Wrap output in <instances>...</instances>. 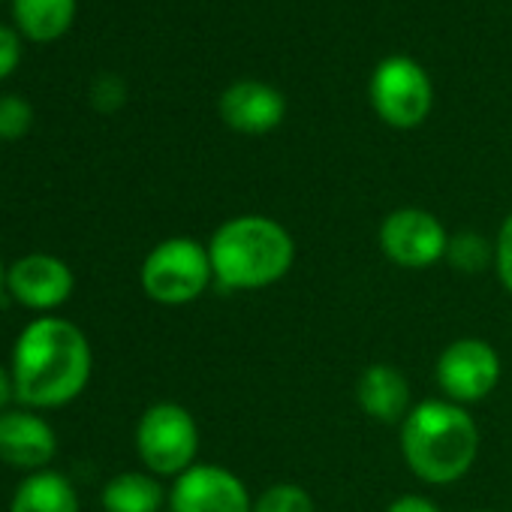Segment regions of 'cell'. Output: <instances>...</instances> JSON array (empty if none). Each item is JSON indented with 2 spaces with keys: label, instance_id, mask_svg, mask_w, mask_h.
<instances>
[{
  "label": "cell",
  "instance_id": "2e32d148",
  "mask_svg": "<svg viewBox=\"0 0 512 512\" xmlns=\"http://www.w3.org/2000/svg\"><path fill=\"white\" fill-rule=\"evenodd\" d=\"M13 19L22 37L55 43L76 19V0H13Z\"/></svg>",
  "mask_w": 512,
  "mask_h": 512
},
{
  "label": "cell",
  "instance_id": "d6986e66",
  "mask_svg": "<svg viewBox=\"0 0 512 512\" xmlns=\"http://www.w3.org/2000/svg\"><path fill=\"white\" fill-rule=\"evenodd\" d=\"M34 127V106L19 94L0 97V142H16Z\"/></svg>",
  "mask_w": 512,
  "mask_h": 512
},
{
  "label": "cell",
  "instance_id": "ac0fdd59",
  "mask_svg": "<svg viewBox=\"0 0 512 512\" xmlns=\"http://www.w3.org/2000/svg\"><path fill=\"white\" fill-rule=\"evenodd\" d=\"M253 512H317L308 488L296 482H275L253 500Z\"/></svg>",
  "mask_w": 512,
  "mask_h": 512
},
{
  "label": "cell",
  "instance_id": "7402d4cb",
  "mask_svg": "<svg viewBox=\"0 0 512 512\" xmlns=\"http://www.w3.org/2000/svg\"><path fill=\"white\" fill-rule=\"evenodd\" d=\"M22 61V40H19V31L0 25V82L10 79L16 73Z\"/></svg>",
  "mask_w": 512,
  "mask_h": 512
},
{
  "label": "cell",
  "instance_id": "6da1fadb",
  "mask_svg": "<svg viewBox=\"0 0 512 512\" xmlns=\"http://www.w3.org/2000/svg\"><path fill=\"white\" fill-rule=\"evenodd\" d=\"M16 401L28 410L73 404L91 383L94 353L88 335L64 317L31 320L13 347Z\"/></svg>",
  "mask_w": 512,
  "mask_h": 512
},
{
  "label": "cell",
  "instance_id": "8992f818",
  "mask_svg": "<svg viewBox=\"0 0 512 512\" xmlns=\"http://www.w3.org/2000/svg\"><path fill=\"white\" fill-rule=\"evenodd\" d=\"M371 103L380 121H386L389 127L413 130L431 112V79L413 58H386L371 76Z\"/></svg>",
  "mask_w": 512,
  "mask_h": 512
},
{
  "label": "cell",
  "instance_id": "603a6c76",
  "mask_svg": "<svg viewBox=\"0 0 512 512\" xmlns=\"http://www.w3.org/2000/svg\"><path fill=\"white\" fill-rule=\"evenodd\" d=\"M386 512H440V506L431 500V497H425V494H401V497H395L389 506H386Z\"/></svg>",
  "mask_w": 512,
  "mask_h": 512
},
{
  "label": "cell",
  "instance_id": "e0dca14e",
  "mask_svg": "<svg viewBox=\"0 0 512 512\" xmlns=\"http://www.w3.org/2000/svg\"><path fill=\"white\" fill-rule=\"evenodd\" d=\"M446 263L464 275H479L482 269L494 266V241L479 232H455L449 235Z\"/></svg>",
  "mask_w": 512,
  "mask_h": 512
},
{
  "label": "cell",
  "instance_id": "5bb4252c",
  "mask_svg": "<svg viewBox=\"0 0 512 512\" xmlns=\"http://www.w3.org/2000/svg\"><path fill=\"white\" fill-rule=\"evenodd\" d=\"M10 512H79V494L64 473L37 470L16 488Z\"/></svg>",
  "mask_w": 512,
  "mask_h": 512
},
{
  "label": "cell",
  "instance_id": "ffe728a7",
  "mask_svg": "<svg viewBox=\"0 0 512 512\" xmlns=\"http://www.w3.org/2000/svg\"><path fill=\"white\" fill-rule=\"evenodd\" d=\"M494 272H497L500 287L512 296V214L503 217L494 235Z\"/></svg>",
  "mask_w": 512,
  "mask_h": 512
},
{
  "label": "cell",
  "instance_id": "30bf717a",
  "mask_svg": "<svg viewBox=\"0 0 512 512\" xmlns=\"http://www.w3.org/2000/svg\"><path fill=\"white\" fill-rule=\"evenodd\" d=\"M76 290L73 269L52 253H28L7 269V293L28 311L49 314L70 302Z\"/></svg>",
  "mask_w": 512,
  "mask_h": 512
},
{
  "label": "cell",
  "instance_id": "9c48e42d",
  "mask_svg": "<svg viewBox=\"0 0 512 512\" xmlns=\"http://www.w3.org/2000/svg\"><path fill=\"white\" fill-rule=\"evenodd\" d=\"M169 512H253V497L229 467L196 461L175 476L169 488Z\"/></svg>",
  "mask_w": 512,
  "mask_h": 512
},
{
  "label": "cell",
  "instance_id": "4fadbf2b",
  "mask_svg": "<svg viewBox=\"0 0 512 512\" xmlns=\"http://www.w3.org/2000/svg\"><path fill=\"white\" fill-rule=\"evenodd\" d=\"M356 404L374 422L401 425L413 410V395L404 371L389 362L368 365L356 380Z\"/></svg>",
  "mask_w": 512,
  "mask_h": 512
},
{
  "label": "cell",
  "instance_id": "277c9868",
  "mask_svg": "<svg viewBox=\"0 0 512 512\" xmlns=\"http://www.w3.org/2000/svg\"><path fill=\"white\" fill-rule=\"evenodd\" d=\"M139 284L151 302L166 308L196 302L214 284L208 244L190 235H172L157 241L142 260Z\"/></svg>",
  "mask_w": 512,
  "mask_h": 512
},
{
  "label": "cell",
  "instance_id": "52a82bcc",
  "mask_svg": "<svg viewBox=\"0 0 512 512\" xmlns=\"http://www.w3.org/2000/svg\"><path fill=\"white\" fill-rule=\"evenodd\" d=\"M377 244L392 266L422 272L446 260L449 232L437 214L407 205L383 217L377 229Z\"/></svg>",
  "mask_w": 512,
  "mask_h": 512
},
{
  "label": "cell",
  "instance_id": "d4e9b609",
  "mask_svg": "<svg viewBox=\"0 0 512 512\" xmlns=\"http://www.w3.org/2000/svg\"><path fill=\"white\" fill-rule=\"evenodd\" d=\"M4 290H7V266L0 263V296H4Z\"/></svg>",
  "mask_w": 512,
  "mask_h": 512
},
{
  "label": "cell",
  "instance_id": "484cf974",
  "mask_svg": "<svg viewBox=\"0 0 512 512\" xmlns=\"http://www.w3.org/2000/svg\"><path fill=\"white\" fill-rule=\"evenodd\" d=\"M470 512H494V509H470Z\"/></svg>",
  "mask_w": 512,
  "mask_h": 512
},
{
  "label": "cell",
  "instance_id": "3957f363",
  "mask_svg": "<svg viewBox=\"0 0 512 512\" xmlns=\"http://www.w3.org/2000/svg\"><path fill=\"white\" fill-rule=\"evenodd\" d=\"M401 455L419 482L452 485L476 464L479 425L461 404L425 398L401 422Z\"/></svg>",
  "mask_w": 512,
  "mask_h": 512
},
{
  "label": "cell",
  "instance_id": "5b68a950",
  "mask_svg": "<svg viewBox=\"0 0 512 512\" xmlns=\"http://www.w3.org/2000/svg\"><path fill=\"white\" fill-rule=\"evenodd\" d=\"M136 452L148 473L181 476L196 464L199 455V425L193 413L175 401L151 404L136 422Z\"/></svg>",
  "mask_w": 512,
  "mask_h": 512
},
{
  "label": "cell",
  "instance_id": "cb8c5ba5",
  "mask_svg": "<svg viewBox=\"0 0 512 512\" xmlns=\"http://www.w3.org/2000/svg\"><path fill=\"white\" fill-rule=\"evenodd\" d=\"M16 398V383H13V371L0 362V413L10 410V401Z\"/></svg>",
  "mask_w": 512,
  "mask_h": 512
},
{
  "label": "cell",
  "instance_id": "7a4b0ae2",
  "mask_svg": "<svg viewBox=\"0 0 512 512\" xmlns=\"http://www.w3.org/2000/svg\"><path fill=\"white\" fill-rule=\"evenodd\" d=\"M214 284L229 293H253L284 281L296 263L293 232L266 214L223 220L208 238Z\"/></svg>",
  "mask_w": 512,
  "mask_h": 512
},
{
  "label": "cell",
  "instance_id": "7c38bea8",
  "mask_svg": "<svg viewBox=\"0 0 512 512\" xmlns=\"http://www.w3.org/2000/svg\"><path fill=\"white\" fill-rule=\"evenodd\" d=\"M220 118L229 130L244 136H266L275 127H281L287 115V103L278 88L266 82H235L220 94Z\"/></svg>",
  "mask_w": 512,
  "mask_h": 512
},
{
  "label": "cell",
  "instance_id": "8fae6325",
  "mask_svg": "<svg viewBox=\"0 0 512 512\" xmlns=\"http://www.w3.org/2000/svg\"><path fill=\"white\" fill-rule=\"evenodd\" d=\"M58 452L55 428L34 410H4L0 413V461L16 470H46Z\"/></svg>",
  "mask_w": 512,
  "mask_h": 512
},
{
  "label": "cell",
  "instance_id": "9a60e30c",
  "mask_svg": "<svg viewBox=\"0 0 512 512\" xmlns=\"http://www.w3.org/2000/svg\"><path fill=\"white\" fill-rule=\"evenodd\" d=\"M100 503L106 512H160L163 503H169V494L154 473L127 470L103 485Z\"/></svg>",
  "mask_w": 512,
  "mask_h": 512
},
{
  "label": "cell",
  "instance_id": "ba28073f",
  "mask_svg": "<svg viewBox=\"0 0 512 512\" xmlns=\"http://www.w3.org/2000/svg\"><path fill=\"white\" fill-rule=\"evenodd\" d=\"M503 365L497 350L482 338H455L449 341L434 365V380L446 401L461 407L485 401L500 383Z\"/></svg>",
  "mask_w": 512,
  "mask_h": 512
},
{
  "label": "cell",
  "instance_id": "44dd1931",
  "mask_svg": "<svg viewBox=\"0 0 512 512\" xmlns=\"http://www.w3.org/2000/svg\"><path fill=\"white\" fill-rule=\"evenodd\" d=\"M127 100V88L118 76L112 73H103L94 85H91V103L100 109V112H115L121 109Z\"/></svg>",
  "mask_w": 512,
  "mask_h": 512
}]
</instances>
